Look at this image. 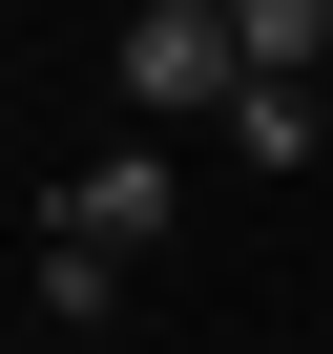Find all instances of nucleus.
Masks as SVG:
<instances>
[{
    "instance_id": "4",
    "label": "nucleus",
    "mask_w": 333,
    "mask_h": 354,
    "mask_svg": "<svg viewBox=\"0 0 333 354\" xmlns=\"http://www.w3.org/2000/svg\"><path fill=\"white\" fill-rule=\"evenodd\" d=\"M229 21H250V84H312L333 63V0H229Z\"/></svg>"
},
{
    "instance_id": "1",
    "label": "nucleus",
    "mask_w": 333,
    "mask_h": 354,
    "mask_svg": "<svg viewBox=\"0 0 333 354\" xmlns=\"http://www.w3.org/2000/svg\"><path fill=\"white\" fill-rule=\"evenodd\" d=\"M229 84H250V21H229V0H146V21H125V104L146 125H229Z\"/></svg>"
},
{
    "instance_id": "5",
    "label": "nucleus",
    "mask_w": 333,
    "mask_h": 354,
    "mask_svg": "<svg viewBox=\"0 0 333 354\" xmlns=\"http://www.w3.org/2000/svg\"><path fill=\"white\" fill-rule=\"evenodd\" d=\"M229 167H312V84H229Z\"/></svg>"
},
{
    "instance_id": "2",
    "label": "nucleus",
    "mask_w": 333,
    "mask_h": 354,
    "mask_svg": "<svg viewBox=\"0 0 333 354\" xmlns=\"http://www.w3.org/2000/svg\"><path fill=\"white\" fill-rule=\"evenodd\" d=\"M42 209H63V230H104V250H166V209H188V167H166V146H104V167H63Z\"/></svg>"
},
{
    "instance_id": "3",
    "label": "nucleus",
    "mask_w": 333,
    "mask_h": 354,
    "mask_svg": "<svg viewBox=\"0 0 333 354\" xmlns=\"http://www.w3.org/2000/svg\"><path fill=\"white\" fill-rule=\"evenodd\" d=\"M125 271H146V250H104V230H63V209H42V250H21L42 333H104V313H125Z\"/></svg>"
}]
</instances>
